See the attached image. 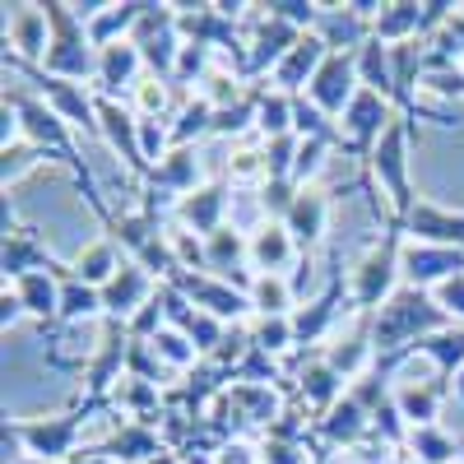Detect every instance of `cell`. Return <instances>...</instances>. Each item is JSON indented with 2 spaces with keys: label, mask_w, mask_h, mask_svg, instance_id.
<instances>
[{
  "label": "cell",
  "mask_w": 464,
  "mask_h": 464,
  "mask_svg": "<svg viewBox=\"0 0 464 464\" xmlns=\"http://www.w3.org/2000/svg\"><path fill=\"white\" fill-rule=\"evenodd\" d=\"M450 325H455V321L437 306L432 293L404 284V288L372 316V343H376V353H391V348H404V343L418 348L428 334H441V330H450Z\"/></svg>",
  "instance_id": "cell-1"
},
{
  "label": "cell",
  "mask_w": 464,
  "mask_h": 464,
  "mask_svg": "<svg viewBox=\"0 0 464 464\" xmlns=\"http://www.w3.org/2000/svg\"><path fill=\"white\" fill-rule=\"evenodd\" d=\"M47 19H52V47L43 61V74L52 80H98V47L89 43V28L74 19L65 0H47Z\"/></svg>",
  "instance_id": "cell-2"
},
{
  "label": "cell",
  "mask_w": 464,
  "mask_h": 464,
  "mask_svg": "<svg viewBox=\"0 0 464 464\" xmlns=\"http://www.w3.org/2000/svg\"><path fill=\"white\" fill-rule=\"evenodd\" d=\"M400 251H404V237H400V227H391L385 237H376L358 256L353 275H348V297H353V306H362V312H381V306L400 293V275H404Z\"/></svg>",
  "instance_id": "cell-3"
},
{
  "label": "cell",
  "mask_w": 464,
  "mask_h": 464,
  "mask_svg": "<svg viewBox=\"0 0 464 464\" xmlns=\"http://www.w3.org/2000/svg\"><path fill=\"white\" fill-rule=\"evenodd\" d=\"M376 186L385 190V200H391V214H395V227L404 232V218L413 214V186H409V121L400 116V121L381 135V144L372 149L367 159Z\"/></svg>",
  "instance_id": "cell-4"
},
{
  "label": "cell",
  "mask_w": 464,
  "mask_h": 464,
  "mask_svg": "<svg viewBox=\"0 0 464 464\" xmlns=\"http://www.w3.org/2000/svg\"><path fill=\"white\" fill-rule=\"evenodd\" d=\"M5 102L19 111V135L33 144V149H52V153H61V159H70V130H65V121H61V116L43 102V98H10L5 93ZM74 163V159H70ZM74 172H80V181L89 186V196H93V209L102 214V200H98V190H93V181H89V172L80 168V163H74Z\"/></svg>",
  "instance_id": "cell-5"
},
{
  "label": "cell",
  "mask_w": 464,
  "mask_h": 464,
  "mask_svg": "<svg viewBox=\"0 0 464 464\" xmlns=\"http://www.w3.org/2000/svg\"><path fill=\"white\" fill-rule=\"evenodd\" d=\"M395 121H400V107L391 98H381L372 89H358L353 102H348V111L339 116V135H348V144H353L362 159H372V149L381 144V135Z\"/></svg>",
  "instance_id": "cell-6"
},
{
  "label": "cell",
  "mask_w": 464,
  "mask_h": 464,
  "mask_svg": "<svg viewBox=\"0 0 464 464\" xmlns=\"http://www.w3.org/2000/svg\"><path fill=\"white\" fill-rule=\"evenodd\" d=\"M186 297H190V306L196 312H209L214 321H242L246 312H251V297H246V288H237V284H227V279H218V275H209V269H196V275H177L172 279Z\"/></svg>",
  "instance_id": "cell-7"
},
{
  "label": "cell",
  "mask_w": 464,
  "mask_h": 464,
  "mask_svg": "<svg viewBox=\"0 0 464 464\" xmlns=\"http://www.w3.org/2000/svg\"><path fill=\"white\" fill-rule=\"evenodd\" d=\"M400 269H404L409 288L437 293L446 279L464 275V251H459V246H428V242H409V237H404Z\"/></svg>",
  "instance_id": "cell-8"
},
{
  "label": "cell",
  "mask_w": 464,
  "mask_h": 464,
  "mask_svg": "<svg viewBox=\"0 0 464 464\" xmlns=\"http://www.w3.org/2000/svg\"><path fill=\"white\" fill-rule=\"evenodd\" d=\"M98 126H102V140H107V149L116 153V159H121L135 177H149L144 149H140V111L126 107L121 98L98 93Z\"/></svg>",
  "instance_id": "cell-9"
},
{
  "label": "cell",
  "mask_w": 464,
  "mask_h": 464,
  "mask_svg": "<svg viewBox=\"0 0 464 464\" xmlns=\"http://www.w3.org/2000/svg\"><path fill=\"white\" fill-rule=\"evenodd\" d=\"M10 432H14V441H24L28 455L56 464V459H74L70 450H74V441H80V418H74V413L28 418V422H10Z\"/></svg>",
  "instance_id": "cell-10"
},
{
  "label": "cell",
  "mask_w": 464,
  "mask_h": 464,
  "mask_svg": "<svg viewBox=\"0 0 464 464\" xmlns=\"http://www.w3.org/2000/svg\"><path fill=\"white\" fill-rule=\"evenodd\" d=\"M358 89H362V84H358V56H353V52H330L325 65L316 70L312 89H306V98H312V102L330 116V121H334V116L348 111V102H353Z\"/></svg>",
  "instance_id": "cell-11"
},
{
  "label": "cell",
  "mask_w": 464,
  "mask_h": 464,
  "mask_svg": "<svg viewBox=\"0 0 464 464\" xmlns=\"http://www.w3.org/2000/svg\"><path fill=\"white\" fill-rule=\"evenodd\" d=\"M5 43L14 47L19 61L43 65L52 47V19L47 5H5Z\"/></svg>",
  "instance_id": "cell-12"
},
{
  "label": "cell",
  "mask_w": 464,
  "mask_h": 464,
  "mask_svg": "<svg viewBox=\"0 0 464 464\" xmlns=\"http://www.w3.org/2000/svg\"><path fill=\"white\" fill-rule=\"evenodd\" d=\"M153 293H159L153 275H149L140 260H126L121 269H116V279L102 288V312H107V321H121V325H126L140 306L153 302Z\"/></svg>",
  "instance_id": "cell-13"
},
{
  "label": "cell",
  "mask_w": 464,
  "mask_h": 464,
  "mask_svg": "<svg viewBox=\"0 0 464 464\" xmlns=\"http://www.w3.org/2000/svg\"><path fill=\"white\" fill-rule=\"evenodd\" d=\"M43 102L61 116L65 126L84 130V135H98L102 140V126H98V93H89L84 84L74 80H52V74H43Z\"/></svg>",
  "instance_id": "cell-14"
},
{
  "label": "cell",
  "mask_w": 464,
  "mask_h": 464,
  "mask_svg": "<svg viewBox=\"0 0 464 464\" xmlns=\"http://www.w3.org/2000/svg\"><path fill=\"white\" fill-rule=\"evenodd\" d=\"M325 56H330V47L321 43V33H302V37H297V47L275 65V74H269V80H275V89H279V93L302 98L306 89H312L316 70L325 65Z\"/></svg>",
  "instance_id": "cell-15"
},
{
  "label": "cell",
  "mask_w": 464,
  "mask_h": 464,
  "mask_svg": "<svg viewBox=\"0 0 464 464\" xmlns=\"http://www.w3.org/2000/svg\"><path fill=\"white\" fill-rule=\"evenodd\" d=\"M251 260V237L246 232H237L232 223H223L218 232H209L205 237V269L227 284H237V288H251L256 275H242V265Z\"/></svg>",
  "instance_id": "cell-16"
},
{
  "label": "cell",
  "mask_w": 464,
  "mask_h": 464,
  "mask_svg": "<svg viewBox=\"0 0 464 464\" xmlns=\"http://www.w3.org/2000/svg\"><path fill=\"white\" fill-rule=\"evenodd\" d=\"M227 209H232L227 181H209V186H196L190 196L177 200V223H181L186 232H200V237H209V232L223 227Z\"/></svg>",
  "instance_id": "cell-17"
},
{
  "label": "cell",
  "mask_w": 464,
  "mask_h": 464,
  "mask_svg": "<svg viewBox=\"0 0 464 464\" xmlns=\"http://www.w3.org/2000/svg\"><path fill=\"white\" fill-rule=\"evenodd\" d=\"M284 227H288V237L297 242V251H316L325 242V227H330V200L321 196L316 186H302L297 190V200L293 209L284 214Z\"/></svg>",
  "instance_id": "cell-18"
},
{
  "label": "cell",
  "mask_w": 464,
  "mask_h": 464,
  "mask_svg": "<svg viewBox=\"0 0 464 464\" xmlns=\"http://www.w3.org/2000/svg\"><path fill=\"white\" fill-rule=\"evenodd\" d=\"M409 242H428V246H459L464 251V214L441 209L432 200H418L413 214L404 218Z\"/></svg>",
  "instance_id": "cell-19"
},
{
  "label": "cell",
  "mask_w": 464,
  "mask_h": 464,
  "mask_svg": "<svg viewBox=\"0 0 464 464\" xmlns=\"http://www.w3.org/2000/svg\"><path fill=\"white\" fill-rule=\"evenodd\" d=\"M70 269H33V275L14 279V297L24 306V316L33 321H56L61 316V284H65Z\"/></svg>",
  "instance_id": "cell-20"
},
{
  "label": "cell",
  "mask_w": 464,
  "mask_h": 464,
  "mask_svg": "<svg viewBox=\"0 0 464 464\" xmlns=\"http://www.w3.org/2000/svg\"><path fill=\"white\" fill-rule=\"evenodd\" d=\"M441 395H446V385H441V381H400L395 391H391L400 418L409 422V432H413V428H437Z\"/></svg>",
  "instance_id": "cell-21"
},
{
  "label": "cell",
  "mask_w": 464,
  "mask_h": 464,
  "mask_svg": "<svg viewBox=\"0 0 464 464\" xmlns=\"http://www.w3.org/2000/svg\"><path fill=\"white\" fill-rule=\"evenodd\" d=\"M312 33H321V43L330 52H358L372 37V24L362 14H353V5H321V19Z\"/></svg>",
  "instance_id": "cell-22"
},
{
  "label": "cell",
  "mask_w": 464,
  "mask_h": 464,
  "mask_svg": "<svg viewBox=\"0 0 464 464\" xmlns=\"http://www.w3.org/2000/svg\"><path fill=\"white\" fill-rule=\"evenodd\" d=\"M102 455L111 464H144L153 455H163V441H159V432H153V422H135L130 418L102 441Z\"/></svg>",
  "instance_id": "cell-23"
},
{
  "label": "cell",
  "mask_w": 464,
  "mask_h": 464,
  "mask_svg": "<svg viewBox=\"0 0 464 464\" xmlns=\"http://www.w3.org/2000/svg\"><path fill=\"white\" fill-rule=\"evenodd\" d=\"M140 70H144V56L135 43H111L98 52V93L102 98H116V89H130L140 84Z\"/></svg>",
  "instance_id": "cell-24"
},
{
  "label": "cell",
  "mask_w": 464,
  "mask_h": 464,
  "mask_svg": "<svg viewBox=\"0 0 464 464\" xmlns=\"http://www.w3.org/2000/svg\"><path fill=\"white\" fill-rule=\"evenodd\" d=\"M316 428H321V437H325L330 446H358V441L372 432V413H367L353 395H343L334 409L321 413Z\"/></svg>",
  "instance_id": "cell-25"
},
{
  "label": "cell",
  "mask_w": 464,
  "mask_h": 464,
  "mask_svg": "<svg viewBox=\"0 0 464 464\" xmlns=\"http://www.w3.org/2000/svg\"><path fill=\"white\" fill-rule=\"evenodd\" d=\"M358 56V84L381 93V98H391L400 107V89H395V61H391V47L376 43V37H367V43L353 52Z\"/></svg>",
  "instance_id": "cell-26"
},
{
  "label": "cell",
  "mask_w": 464,
  "mask_h": 464,
  "mask_svg": "<svg viewBox=\"0 0 464 464\" xmlns=\"http://www.w3.org/2000/svg\"><path fill=\"white\" fill-rule=\"evenodd\" d=\"M297 256V242L288 237L284 223H260L251 232V265L256 275H284V265Z\"/></svg>",
  "instance_id": "cell-27"
},
{
  "label": "cell",
  "mask_w": 464,
  "mask_h": 464,
  "mask_svg": "<svg viewBox=\"0 0 464 464\" xmlns=\"http://www.w3.org/2000/svg\"><path fill=\"white\" fill-rule=\"evenodd\" d=\"M0 265H5V284L33 275V269H56V260L43 251V242H37L28 227L5 232V251H0Z\"/></svg>",
  "instance_id": "cell-28"
},
{
  "label": "cell",
  "mask_w": 464,
  "mask_h": 464,
  "mask_svg": "<svg viewBox=\"0 0 464 464\" xmlns=\"http://www.w3.org/2000/svg\"><path fill=\"white\" fill-rule=\"evenodd\" d=\"M372 37L385 43V47H400V43L422 37V5H413V0H391V5H381V14L372 24Z\"/></svg>",
  "instance_id": "cell-29"
},
{
  "label": "cell",
  "mask_w": 464,
  "mask_h": 464,
  "mask_svg": "<svg viewBox=\"0 0 464 464\" xmlns=\"http://www.w3.org/2000/svg\"><path fill=\"white\" fill-rule=\"evenodd\" d=\"M121 265H126V260L116 256V242H111V237H98V242L80 246V256H74V265H70V275L80 279V284H89V288H107Z\"/></svg>",
  "instance_id": "cell-30"
},
{
  "label": "cell",
  "mask_w": 464,
  "mask_h": 464,
  "mask_svg": "<svg viewBox=\"0 0 464 464\" xmlns=\"http://www.w3.org/2000/svg\"><path fill=\"white\" fill-rule=\"evenodd\" d=\"M297 391H302V400L312 404L316 413H325V409H334V404L343 400V376H339L325 358H316V362H306V367H302Z\"/></svg>",
  "instance_id": "cell-31"
},
{
  "label": "cell",
  "mask_w": 464,
  "mask_h": 464,
  "mask_svg": "<svg viewBox=\"0 0 464 464\" xmlns=\"http://www.w3.org/2000/svg\"><path fill=\"white\" fill-rule=\"evenodd\" d=\"M334 306H339V279H334L321 297L302 302L297 312H293V334H297V343H316V339L325 334V325L334 321Z\"/></svg>",
  "instance_id": "cell-32"
},
{
  "label": "cell",
  "mask_w": 464,
  "mask_h": 464,
  "mask_svg": "<svg viewBox=\"0 0 464 464\" xmlns=\"http://www.w3.org/2000/svg\"><path fill=\"white\" fill-rule=\"evenodd\" d=\"M246 297H251L256 316H293L297 312V306H293V284L284 275H256Z\"/></svg>",
  "instance_id": "cell-33"
},
{
  "label": "cell",
  "mask_w": 464,
  "mask_h": 464,
  "mask_svg": "<svg viewBox=\"0 0 464 464\" xmlns=\"http://www.w3.org/2000/svg\"><path fill=\"white\" fill-rule=\"evenodd\" d=\"M93 316H107L102 312V288H89L74 275H65V284H61V316L56 321L80 325V321H93Z\"/></svg>",
  "instance_id": "cell-34"
},
{
  "label": "cell",
  "mask_w": 464,
  "mask_h": 464,
  "mask_svg": "<svg viewBox=\"0 0 464 464\" xmlns=\"http://www.w3.org/2000/svg\"><path fill=\"white\" fill-rule=\"evenodd\" d=\"M196 172H200L196 168V149H172L168 159L149 172V181L172 190V196H190V190H196Z\"/></svg>",
  "instance_id": "cell-35"
},
{
  "label": "cell",
  "mask_w": 464,
  "mask_h": 464,
  "mask_svg": "<svg viewBox=\"0 0 464 464\" xmlns=\"http://www.w3.org/2000/svg\"><path fill=\"white\" fill-rule=\"evenodd\" d=\"M418 353L432 358L437 376H455V372L464 367V325H450V330H441V334H428V339L418 343Z\"/></svg>",
  "instance_id": "cell-36"
},
{
  "label": "cell",
  "mask_w": 464,
  "mask_h": 464,
  "mask_svg": "<svg viewBox=\"0 0 464 464\" xmlns=\"http://www.w3.org/2000/svg\"><path fill=\"white\" fill-rule=\"evenodd\" d=\"M409 459L413 464H455V459H464L459 455V441L455 437H446L441 428H413L409 432Z\"/></svg>",
  "instance_id": "cell-37"
},
{
  "label": "cell",
  "mask_w": 464,
  "mask_h": 464,
  "mask_svg": "<svg viewBox=\"0 0 464 464\" xmlns=\"http://www.w3.org/2000/svg\"><path fill=\"white\" fill-rule=\"evenodd\" d=\"M214 102L209 98H190L181 111H177V121H172V149H190V140H200V135H214Z\"/></svg>",
  "instance_id": "cell-38"
},
{
  "label": "cell",
  "mask_w": 464,
  "mask_h": 464,
  "mask_svg": "<svg viewBox=\"0 0 464 464\" xmlns=\"http://www.w3.org/2000/svg\"><path fill=\"white\" fill-rule=\"evenodd\" d=\"M422 93H432V98H464V65L455 61H441V56H428V65H422V80H418Z\"/></svg>",
  "instance_id": "cell-39"
},
{
  "label": "cell",
  "mask_w": 464,
  "mask_h": 464,
  "mask_svg": "<svg viewBox=\"0 0 464 464\" xmlns=\"http://www.w3.org/2000/svg\"><path fill=\"white\" fill-rule=\"evenodd\" d=\"M256 130H260L265 140L293 135V98H288V93H279V89L260 93V107H256Z\"/></svg>",
  "instance_id": "cell-40"
},
{
  "label": "cell",
  "mask_w": 464,
  "mask_h": 464,
  "mask_svg": "<svg viewBox=\"0 0 464 464\" xmlns=\"http://www.w3.org/2000/svg\"><path fill=\"white\" fill-rule=\"evenodd\" d=\"M149 348H153V358L168 362V367H190V362L200 358V348L190 343V334H186V330H177V325H163L159 334L149 339Z\"/></svg>",
  "instance_id": "cell-41"
},
{
  "label": "cell",
  "mask_w": 464,
  "mask_h": 464,
  "mask_svg": "<svg viewBox=\"0 0 464 464\" xmlns=\"http://www.w3.org/2000/svg\"><path fill=\"white\" fill-rule=\"evenodd\" d=\"M111 400L121 404L135 422H149L144 413L159 404V385H153V381H140V376H121V381L111 385Z\"/></svg>",
  "instance_id": "cell-42"
},
{
  "label": "cell",
  "mask_w": 464,
  "mask_h": 464,
  "mask_svg": "<svg viewBox=\"0 0 464 464\" xmlns=\"http://www.w3.org/2000/svg\"><path fill=\"white\" fill-rule=\"evenodd\" d=\"M251 343L260 348V353H284L288 343H297V334H293V316H256V325H251Z\"/></svg>",
  "instance_id": "cell-43"
},
{
  "label": "cell",
  "mask_w": 464,
  "mask_h": 464,
  "mask_svg": "<svg viewBox=\"0 0 464 464\" xmlns=\"http://www.w3.org/2000/svg\"><path fill=\"white\" fill-rule=\"evenodd\" d=\"M297 149H302V135H279V140H265V172L269 181H293V163H297Z\"/></svg>",
  "instance_id": "cell-44"
},
{
  "label": "cell",
  "mask_w": 464,
  "mask_h": 464,
  "mask_svg": "<svg viewBox=\"0 0 464 464\" xmlns=\"http://www.w3.org/2000/svg\"><path fill=\"white\" fill-rule=\"evenodd\" d=\"M293 135L302 140H334V126H330V116L312 102V98H293Z\"/></svg>",
  "instance_id": "cell-45"
},
{
  "label": "cell",
  "mask_w": 464,
  "mask_h": 464,
  "mask_svg": "<svg viewBox=\"0 0 464 464\" xmlns=\"http://www.w3.org/2000/svg\"><path fill=\"white\" fill-rule=\"evenodd\" d=\"M256 107H260V93H246L242 102H232L223 111H214V135H237L256 121Z\"/></svg>",
  "instance_id": "cell-46"
},
{
  "label": "cell",
  "mask_w": 464,
  "mask_h": 464,
  "mask_svg": "<svg viewBox=\"0 0 464 464\" xmlns=\"http://www.w3.org/2000/svg\"><path fill=\"white\" fill-rule=\"evenodd\" d=\"M168 98H172V84L168 80H140L135 84V111L140 116H159V121H168Z\"/></svg>",
  "instance_id": "cell-47"
},
{
  "label": "cell",
  "mask_w": 464,
  "mask_h": 464,
  "mask_svg": "<svg viewBox=\"0 0 464 464\" xmlns=\"http://www.w3.org/2000/svg\"><path fill=\"white\" fill-rule=\"evenodd\" d=\"M186 334H190V343H196L200 348V353H218V348H223V321H214L209 312H196V316H190L186 325H181Z\"/></svg>",
  "instance_id": "cell-48"
},
{
  "label": "cell",
  "mask_w": 464,
  "mask_h": 464,
  "mask_svg": "<svg viewBox=\"0 0 464 464\" xmlns=\"http://www.w3.org/2000/svg\"><path fill=\"white\" fill-rule=\"evenodd\" d=\"M325 144H330V140H302L297 163H293V181H297V186H312V177L325 168Z\"/></svg>",
  "instance_id": "cell-49"
},
{
  "label": "cell",
  "mask_w": 464,
  "mask_h": 464,
  "mask_svg": "<svg viewBox=\"0 0 464 464\" xmlns=\"http://www.w3.org/2000/svg\"><path fill=\"white\" fill-rule=\"evenodd\" d=\"M205 70H209V47L186 43V47H181V61H177V74H172V84H196V80H205Z\"/></svg>",
  "instance_id": "cell-50"
},
{
  "label": "cell",
  "mask_w": 464,
  "mask_h": 464,
  "mask_svg": "<svg viewBox=\"0 0 464 464\" xmlns=\"http://www.w3.org/2000/svg\"><path fill=\"white\" fill-rule=\"evenodd\" d=\"M432 297H437V306H441V312H446L455 325H464V275L446 279V284H441Z\"/></svg>",
  "instance_id": "cell-51"
},
{
  "label": "cell",
  "mask_w": 464,
  "mask_h": 464,
  "mask_svg": "<svg viewBox=\"0 0 464 464\" xmlns=\"http://www.w3.org/2000/svg\"><path fill=\"white\" fill-rule=\"evenodd\" d=\"M260 464H302V459H297V446L269 437V446H265V459H260Z\"/></svg>",
  "instance_id": "cell-52"
},
{
  "label": "cell",
  "mask_w": 464,
  "mask_h": 464,
  "mask_svg": "<svg viewBox=\"0 0 464 464\" xmlns=\"http://www.w3.org/2000/svg\"><path fill=\"white\" fill-rule=\"evenodd\" d=\"M0 321H5V330L24 321V306H19V297H14V288H5V297H0Z\"/></svg>",
  "instance_id": "cell-53"
},
{
  "label": "cell",
  "mask_w": 464,
  "mask_h": 464,
  "mask_svg": "<svg viewBox=\"0 0 464 464\" xmlns=\"http://www.w3.org/2000/svg\"><path fill=\"white\" fill-rule=\"evenodd\" d=\"M218 464H260V459H256L242 441H227V446L218 450Z\"/></svg>",
  "instance_id": "cell-54"
},
{
  "label": "cell",
  "mask_w": 464,
  "mask_h": 464,
  "mask_svg": "<svg viewBox=\"0 0 464 464\" xmlns=\"http://www.w3.org/2000/svg\"><path fill=\"white\" fill-rule=\"evenodd\" d=\"M181 464H218V455H209V450H186Z\"/></svg>",
  "instance_id": "cell-55"
},
{
  "label": "cell",
  "mask_w": 464,
  "mask_h": 464,
  "mask_svg": "<svg viewBox=\"0 0 464 464\" xmlns=\"http://www.w3.org/2000/svg\"><path fill=\"white\" fill-rule=\"evenodd\" d=\"M56 464H111V459L98 450V455H74V459H56Z\"/></svg>",
  "instance_id": "cell-56"
},
{
  "label": "cell",
  "mask_w": 464,
  "mask_h": 464,
  "mask_svg": "<svg viewBox=\"0 0 464 464\" xmlns=\"http://www.w3.org/2000/svg\"><path fill=\"white\" fill-rule=\"evenodd\" d=\"M144 464H181V459H177V455H168V450H163V455H153V459H144Z\"/></svg>",
  "instance_id": "cell-57"
},
{
  "label": "cell",
  "mask_w": 464,
  "mask_h": 464,
  "mask_svg": "<svg viewBox=\"0 0 464 464\" xmlns=\"http://www.w3.org/2000/svg\"><path fill=\"white\" fill-rule=\"evenodd\" d=\"M450 391H455V395H459V400H464V367H459V372H455V385H450Z\"/></svg>",
  "instance_id": "cell-58"
},
{
  "label": "cell",
  "mask_w": 464,
  "mask_h": 464,
  "mask_svg": "<svg viewBox=\"0 0 464 464\" xmlns=\"http://www.w3.org/2000/svg\"><path fill=\"white\" fill-rule=\"evenodd\" d=\"M385 464H413L409 455H391V459H385Z\"/></svg>",
  "instance_id": "cell-59"
},
{
  "label": "cell",
  "mask_w": 464,
  "mask_h": 464,
  "mask_svg": "<svg viewBox=\"0 0 464 464\" xmlns=\"http://www.w3.org/2000/svg\"><path fill=\"white\" fill-rule=\"evenodd\" d=\"M459 10H464V5H459Z\"/></svg>",
  "instance_id": "cell-60"
}]
</instances>
